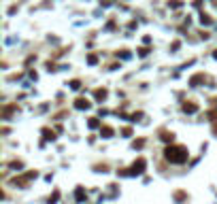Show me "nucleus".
<instances>
[{
	"mask_svg": "<svg viewBox=\"0 0 217 204\" xmlns=\"http://www.w3.org/2000/svg\"><path fill=\"white\" fill-rule=\"evenodd\" d=\"M164 155H166V159L172 162V164H183V162L190 157V151H187V147H183V145H168L166 151H164Z\"/></svg>",
	"mask_w": 217,
	"mask_h": 204,
	"instance_id": "1",
	"label": "nucleus"
},
{
	"mask_svg": "<svg viewBox=\"0 0 217 204\" xmlns=\"http://www.w3.org/2000/svg\"><path fill=\"white\" fill-rule=\"evenodd\" d=\"M143 172H145V159L143 157H138V159L132 164V168H130L128 174H143Z\"/></svg>",
	"mask_w": 217,
	"mask_h": 204,
	"instance_id": "2",
	"label": "nucleus"
},
{
	"mask_svg": "<svg viewBox=\"0 0 217 204\" xmlns=\"http://www.w3.org/2000/svg\"><path fill=\"white\" fill-rule=\"evenodd\" d=\"M75 107L77 108H89L92 107V102H89L87 98H77V100H75Z\"/></svg>",
	"mask_w": 217,
	"mask_h": 204,
	"instance_id": "3",
	"label": "nucleus"
},
{
	"mask_svg": "<svg viewBox=\"0 0 217 204\" xmlns=\"http://www.w3.org/2000/svg\"><path fill=\"white\" fill-rule=\"evenodd\" d=\"M200 83H205V74H194L192 79H190V85H192V87H198Z\"/></svg>",
	"mask_w": 217,
	"mask_h": 204,
	"instance_id": "4",
	"label": "nucleus"
},
{
	"mask_svg": "<svg viewBox=\"0 0 217 204\" xmlns=\"http://www.w3.org/2000/svg\"><path fill=\"white\" fill-rule=\"evenodd\" d=\"M183 111H185V113H196V111H198V104H194V102H185V104H183Z\"/></svg>",
	"mask_w": 217,
	"mask_h": 204,
	"instance_id": "5",
	"label": "nucleus"
},
{
	"mask_svg": "<svg viewBox=\"0 0 217 204\" xmlns=\"http://www.w3.org/2000/svg\"><path fill=\"white\" fill-rule=\"evenodd\" d=\"M200 24H202V26H211V24H213V19H211L206 13H200Z\"/></svg>",
	"mask_w": 217,
	"mask_h": 204,
	"instance_id": "6",
	"label": "nucleus"
},
{
	"mask_svg": "<svg viewBox=\"0 0 217 204\" xmlns=\"http://www.w3.org/2000/svg\"><path fill=\"white\" fill-rule=\"evenodd\" d=\"M100 134H102L104 138H109V136H113V128H109V126H102V128H100Z\"/></svg>",
	"mask_w": 217,
	"mask_h": 204,
	"instance_id": "7",
	"label": "nucleus"
},
{
	"mask_svg": "<svg viewBox=\"0 0 217 204\" xmlns=\"http://www.w3.org/2000/svg\"><path fill=\"white\" fill-rule=\"evenodd\" d=\"M172 138H175V134H172V132H162V140H166V143H172Z\"/></svg>",
	"mask_w": 217,
	"mask_h": 204,
	"instance_id": "8",
	"label": "nucleus"
},
{
	"mask_svg": "<svg viewBox=\"0 0 217 204\" xmlns=\"http://www.w3.org/2000/svg\"><path fill=\"white\" fill-rule=\"evenodd\" d=\"M107 98V89H96V100H104Z\"/></svg>",
	"mask_w": 217,
	"mask_h": 204,
	"instance_id": "9",
	"label": "nucleus"
},
{
	"mask_svg": "<svg viewBox=\"0 0 217 204\" xmlns=\"http://www.w3.org/2000/svg\"><path fill=\"white\" fill-rule=\"evenodd\" d=\"M43 134H45V140H53V138H55V134L51 132V130H47V128L43 130Z\"/></svg>",
	"mask_w": 217,
	"mask_h": 204,
	"instance_id": "10",
	"label": "nucleus"
},
{
	"mask_svg": "<svg viewBox=\"0 0 217 204\" xmlns=\"http://www.w3.org/2000/svg\"><path fill=\"white\" fill-rule=\"evenodd\" d=\"M168 4H170V7H172V9H179L181 4H183V2H181V0H170Z\"/></svg>",
	"mask_w": 217,
	"mask_h": 204,
	"instance_id": "11",
	"label": "nucleus"
},
{
	"mask_svg": "<svg viewBox=\"0 0 217 204\" xmlns=\"http://www.w3.org/2000/svg\"><path fill=\"white\" fill-rule=\"evenodd\" d=\"M98 126H100V121H98L96 117H92V119H89V128H98Z\"/></svg>",
	"mask_w": 217,
	"mask_h": 204,
	"instance_id": "12",
	"label": "nucleus"
},
{
	"mask_svg": "<svg viewBox=\"0 0 217 204\" xmlns=\"http://www.w3.org/2000/svg\"><path fill=\"white\" fill-rule=\"evenodd\" d=\"M147 53H149V49H147V47H141V49H138V55H141V58H145Z\"/></svg>",
	"mask_w": 217,
	"mask_h": 204,
	"instance_id": "13",
	"label": "nucleus"
},
{
	"mask_svg": "<svg viewBox=\"0 0 217 204\" xmlns=\"http://www.w3.org/2000/svg\"><path fill=\"white\" fill-rule=\"evenodd\" d=\"M70 87H72V89H79V87H81V81H77V79L70 81Z\"/></svg>",
	"mask_w": 217,
	"mask_h": 204,
	"instance_id": "14",
	"label": "nucleus"
},
{
	"mask_svg": "<svg viewBox=\"0 0 217 204\" xmlns=\"http://www.w3.org/2000/svg\"><path fill=\"white\" fill-rule=\"evenodd\" d=\"M87 62H89V64H96V62H98V58L94 55V53H92V55H87Z\"/></svg>",
	"mask_w": 217,
	"mask_h": 204,
	"instance_id": "15",
	"label": "nucleus"
},
{
	"mask_svg": "<svg viewBox=\"0 0 217 204\" xmlns=\"http://www.w3.org/2000/svg\"><path fill=\"white\" fill-rule=\"evenodd\" d=\"M77 200H83V189H81V187L77 189Z\"/></svg>",
	"mask_w": 217,
	"mask_h": 204,
	"instance_id": "16",
	"label": "nucleus"
},
{
	"mask_svg": "<svg viewBox=\"0 0 217 204\" xmlns=\"http://www.w3.org/2000/svg\"><path fill=\"white\" fill-rule=\"evenodd\" d=\"M213 132H215V134H217V126H215V128H213Z\"/></svg>",
	"mask_w": 217,
	"mask_h": 204,
	"instance_id": "17",
	"label": "nucleus"
},
{
	"mask_svg": "<svg viewBox=\"0 0 217 204\" xmlns=\"http://www.w3.org/2000/svg\"><path fill=\"white\" fill-rule=\"evenodd\" d=\"M213 55H215V58H217V51H215V53H213Z\"/></svg>",
	"mask_w": 217,
	"mask_h": 204,
	"instance_id": "18",
	"label": "nucleus"
}]
</instances>
